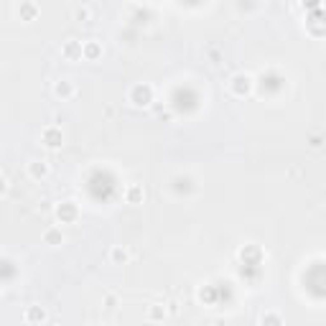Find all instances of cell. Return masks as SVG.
<instances>
[{"mask_svg": "<svg viewBox=\"0 0 326 326\" xmlns=\"http://www.w3.org/2000/svg\"><path fill=\"white\" fill-rule=\"evenodd\" d=\"M163 314H166V309L163 306H150V311H148V319H163Z\"/></svg>", "mask_w": 326, "mask_h": 326, "instance_id": "cell-14", "label": "cell"}, {"mask_svg": "<svg viewBox=\"0 0 326 326\" xmlns=\"http://www.w3.org/2000/svg\"><path fill=\"white\" fill-rule=\"evenodd\" d=\"M43 240H46V245H61V229H56V227L46 229L43 232Z\"/></svg>", "mask_w": 326, "mask_h": 326, "instance_id": "cell-11", "label": "cell"}, {"mask_svg": "<svg viewBox=\"0 0 326 326\" xmlns=\"http://www.w3.org/2000/svg\"><path fill=\"white\" fill-rule=\"evenodd\" d=\"M102 56V46H100V43L97 41H87L84 43V59L87 61H97Z\"/></svg>", "mask_w": 326, "mask_h": 326, "instance_id": "cell-8", "label": "cell"}, {"mask_svg": "<svg viewBox=\"0 0 326 326\" xmlns=\"http://www.w3.org/2000/svg\"><path fill=\"white\" fill-rule=\"evenodd\" d=\"M28 173L33 179H43L49 173V166H46V161H31L28 163Z\"/></svg>", "mask_w": 326, "mask_h": 326, "instance_id": "cell-9", "label": "cell"}, {"mask_svg": "<svg viewBox=\"0 0 326 326\" xmlns=\"http://www.w3.org/2000/svg\"><path fill=\"white\" fill-rule=\"evenodd\" d=\"M54 92H56V97H61V100H69V97L74 95V87H72L69 79H61V82L54 84Z\"/></svg>", "mask_w": 326, "mask_h": 326, "instance_id": "cell-6", "label": "cell"}, {"mask_svg": "<svg viewBox=\"0 0 326 326\" xmlns=\"http://www.w3.org/2000/svg\"><path fill=\"white\" fill-rule=\"evenodd\" d=\"M18 13H20V20H33L36 13H38V8H36L33 0H23V3H20V8H18Z\"/></svg>", "mask_w": 326, "mask_h": 326, "instance_id": "cell-7", "label": "cell"}, {"mask_svg": "<svg viewBox=\"0 0 326 326\" xmlns=\"http://www.w3.org/2000/svg\"><path fill=\"white\" fill-rule=\"evenodd\" d=\"M43 319H46V314H43L41 309H36V306L26 311V321H43Z\"/></svg>", "mask_w": 326, "mask_h": 326, "instance_id": "cell-12", "label": "cell"}, {"mask_svg": "<svg viewBox=\"0 0 326 326\" xmlns=\"http://www.w3.org/2000/svg\"><path fill=\"white\" fill-rule=\"evenodd\" d=\"M61 130L49 125V127H43V133H41V143L46 145V148H61Z\"/></svg>", "mask_w": 326, "mask_h": 326, "instance_id": "cell-2", "label": "cell"}, {"mask_svg": "<svg viewBox=\"0 0 326 326\" xmlns=\"http://www.w3.org/2000/svg\"><path fill=\"white\" fill-rule=\"evenodd\" d=\"M125 260H127V252L122 247H115L112 250V263H125Z\"/></svg>", "mask_w": 326, "mask_h": 326, "instance_id": "cell-13", "label": "cell"}, {"mask_svg": "<svg viewBox=\"0 0 326 326\" xmlns=\"http://www.w3.org/2000/svg\"><path fill=\"white\" fill-rule=\"evenodd\" d=\"M56 217L61 222H74L77 219V207L72 204V202H64L59 209H56Z\"/></svg>", "mask_w": 326, "mask_h": 326, "instance_id": "cell-5", "label": "cell"}, {"mask_svg": "<svg viewBox=\"0 0 326 326\" xmlns=\"http://www.w3.org/2000/svg\"><path fill=\"white\" fill-rule=\"evenodd\" d=\"M74 15H77V20H87L92 13H90V8H77V13H74Z\"/></svg>", "mask_w": 326, "mask_h": 326, "instance_id": "cell-16", "label": "cell"}, {"mask_svg": "<svg viewBox=\"0 0 326 326\" xmlns=\"http://www.w3.org/2000/svg\"><path fill=\"white\" fill-rule=\"evenodd\" d=\"M130 102L138 105V107H145L153 102V87L150 84H135L133 90H130Z\"/></svg>", "mask_w": 326, "mask_h": 326, "instance_id": "cell-1", "label": "cell"}, {"mask_svg": "<svg viewBox=\"0 0 326 326\" xmlns=\"http://www.w3.org/2000/svg\"><path fill=\"white\" fill-rule=\"evenodd\" d=\"M280 321H283V319H280L278 314H265L263 316V324H280Z\"/></svg>", "mask_w": 326, "mask_h": 326, "instance_id": "cell-15", "label": "cell"}, {"mask_svg": "<svg viewBox=\"0 0 326 326\" xmlns=\"http://www.w3.org/2000/svg\"><path fill=\"white\" fill-rule=\"evenodd\" d=\"M125 199H127V204H140V202H143V189H140L138 184H133V186L125 191Z\"/></svg>", "mask_w": 326, "mask_h": 326, "instance_id": "cell-10", "label": "cell"}, {"mask_svg": "<svg viewBox=\"0 0 326 326\" xmlns=\"http://www.w3.org/2000/svg\"><path fill=\"white\" fill-rule=\"evenodd\" d=\"M61 54L67 56V59H82L84 56V43L67 41V43H64V49H61Z\"/></svg>", "mask_w": 326, "mask_h": 326, "instance_id": "cell-4", "label": "cell"}, {"mask_svg": "<svg viewBox=\"0 0 326 326\" xmlns=\"http://www.w3.org/2000/svg\"><path fill=\"white\" fill-rule=\"evenodd\" d=\"M250 90H252V79H250L247 74H237V77L232 79V95L245 97V95H250Z\"/></svg>", "mask_w": 326, "mask_h": 326, "instance_id": "cell-3", "label": "cell"}]
</instances>
